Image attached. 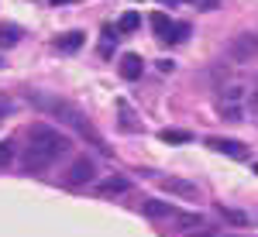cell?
Segmentation results:
<instances>
[{
	"label": "cell",
	"instance_id": "6da1fadb",
	"mask_svg": "<svg viewBox=\"0 0 258 237\" xmlns=\"http://www.w3.org/2000/svg\"><path fill=\"white\" fill-rule=\"evenodd\" d=\"M28 138H31L28 151H24V169H28V172H41V169H48L55 158L73 151V141L66 138L62 131H55L52 124H41V120L31 124Z\"/></svg>",
	"mask_w": 258,
	"mask_h": 237
},
{
	"label": "cell",
	"instance_id": "7a4b0ae2",
	"mask_svg": "<svg viewBox=\"0 0 258 237\" xmlns=\"http://www.w3.org/2000/svg\"><path fill=\"white\" fill-rule=\"evenodd\" d=\"M28 100L38 107L41 114H48V117H59L62 124H66V127H73L80 138H86L90 144H97L100 151H107V144H103V138H100V131H97V127H93V124H90L86 117H83V110H80V107H73L69 100L48 97V93H31Z\"/></svg>",
	"mask_w": 258,
	"mask_h": 237
},
{
	"label": "cell",
	"instance_id": "3957f363",
	"mask_svg": "<svg viewBox=\"0 0 258 237\" xmlns=\"http://www.w3.org/2000/svg\"><path fill=\"white\" fill-rule=\"evenodd\" d=\"M224 55L231 62H251L258 55V35L244 31V35H234V38L224 45Z\"/></svg>",
	"mask_w": 258,
	"mask_h": 237
},
{
	"label": "cell",
	"instance_id": "277c9868",
	"mask_svg": "<svg viewBox=\"0 0 258 237\" xmlns=\"http://www.w3.org/2000/svg\"><path fill=\"white\" fill-rule=\"evenodd\" d=\"M97 179V165H93V158L80 155L73 165H69V172H66V186H86V182H93Z\"/></svg>",
	"mask_w": 258,
	"mask_h": 237
},
{
	"label": "cell",
	"instance_id": "5b68a950",
	"mask_svg": "<svg viewBox=\"0 0 258 237\" xmlns=\"http://www.w3.org/2000/svg\"><path fill=\"white\" fill-rule=\"evenodd\" d=\"M159 189H165L169 196H179V199H200L197 182L179 179V176H162V179H159Z\"/></svg>",
	"mask_w": 258,
	"mask_h": 237
},
{
	"label": "cell",
	"instance_id": "8992f818",
	"mask_svg": "<svg viewBox=\"0 0 258 237\" xmlns=\"http://www.w3.org/2000/svg\"><path fill=\"white\" fill-rule=\"evenodd\" d=\"M207 144L214 148V151H220V155H227V158H244L248 151H244V144L234 138H207Z\"/></svg>",
	"mask_w": 258,
	"mask_h": 237
},
{
	"label": "cell",
	"instance_id": "52a82bcc",
	"mask_svg": "<svg viewBox=\"0 0 258 237\" xmlns=\"http://www.w3.org/2000/svg\"><path fill=\"white\" fill-rule=\"evenodd\" d=\"M127 189H131V179H124V176H107L97 182L100 196H117V193H127Z\"/></svg>",
	"mask_w": 258,
	"mask_h": 237
},
{
	"label": "cell",
	"instance_id": "ba28073f",
	"mask_svg": "<svg viewBox=\"0 0 258 237\" xmlns=\"http://www.w3.org/2000/svg\"><path fill=\"white\" fill-rule=\"evenodd\" d=\"M141 210H145V217H152V220H172L179 213L176 206H172V203H165V199H148Z\"/></svg>",
	"mask_w": 258,
	"mask_h": 237
},
{
	"label": "cell",
	"instance_id": "9c48e42d",
	"mask_svg": "<svg viewBox=\"0 0 258 237\" xmlns=\"http://www.w3.org/2000/svg\"><path fill=\"white\" fill-rule=\"evenodd\" d=\"M141 69H145L141 55H135V52L120 55V76H124V79H141Z\"/></svg>",
	"mask_w": 258,
	"mask_h": 237
},
{
	"label": "cell",
	"instance_id": "30bf717a",
	"mask_svg": "<svg viewBox=\"0 0 258 237\" xmlns=\"http://www.w3.org/2000/svg\"><path fill=\"white\" fill-rule=\"evenodd\" d=\"M217 213L224 223H231V227H248V213H241V210H234V206H224V203H217Z\"/></svg>",
	"mask_w": 258,
	"mask_h": 237
},
{
	"label": "cell",
	"instance_id": "8fae6325",
	"mask_svg": "<svg viewBox=\"0 0 258 237\" xmlns=\"http://www.w3.org/2000/svg\"><path fill=\"white\" fill-rule=\"evenodd\" d=\"M83 41H86L83 31H69V35L55 38V48H59V52H76V48H83Z\"/></svg>",
	"mask_w": 258,
	"mask_h": 237
},
{
	"label": "cell",
	"instance_id": "7c38bea8",
	"mask_svg": "<svg viewBox=\"0 0 258 237\" xmlns=\"http://www.w3.org/2000/svg\"><path fill=\"white\" fill-rule=\"evenodd\" d=\"M152 28H155V35H159L162 41H169V35H172V28H176V21H169L165 14H152Z\"/></svg>",
	"mask_w": 258,
	"mask_h": 237
},
{
	"label": "cell",
	"instance_id": "4fadbf2b",
	"mask_svg": "<svg viewBox=\"0 0 258 237\" xmlns=\"http://www.w3.org/2000/svg\"><path fill=\"white\" fill-rule=\"evenodd\" d=\"M21 41V28L18 24H0V48H14Z\"/></svg>",
	"mask_w": 258,
	"mask_h": 237
},
{
	"label": "cell",
	"instance_id": "5bb4252c",
	"mask_svg": "<svg viewBox=\"0 0 258 237\" xmlns=\"http://www.w3.org/2000/svg\"><path fill=\"white\" fill-rule=\"evenodd\" d=\"M248 93H244V86L241 83H227V86H220V103H238V100H244Z\"/></svg>",
	"mask_w": 258,
	"mask_h": 237
},
{
	"label": "cell",
	"instance_id": "9a60e30c",
	"mask_svg": "<svg viewBox=\"0 0 258 237\" xmlns=\"http://www.w3.org/2000/svg\"><path fill=\"white\" fill-rule=\"evenodd\" d=\"M159 138L165 141V144H186V141H193V134H189V131H179V127H165Z\"/></svg>",
	"mask_w": 258,
	"mask_h": 237
},
{
	"label": "cell",
	"instance_id": "2e32d148",
	"mask_svg": "<svg viewBox=\"0 0 258 237\" xmlns=\"http://www.w3.org/2000/svg\"><path fill=\"white\" fill-rule=\"evenodd\" d=\"M138 28H141V14H135V11L120 14V21H117V31H138Z\"/></svg>",
	"mask_w": 258,
	"mask_h": 237
},
{
	"label": "cell",
	"instance_id": "e0dca14e",
	"mask_svg": "<svg viewBox=\"0 0 258 237\" xmlns=\"http://www.w3.org/2000/svg\"><path fill=\"white\" fill-rule=\"evenodd\" d=\"M172 220H176L179 227H186V230H193V227H203V217H200V213H176Z\"/></svg>",
	"mask_w": 258,
	"mask_h": 237
},
{
	"label": "cell",
	"instance_id": "ac0fdd59",
	"mask_svg": "<svg viewBox=\"0 0 258 237\" xmlns=\"http://www.w3.org/2000/svg\"><path fill=\"white\" fill-rule=\"evenodd\" d=\"M186 38H189V24L179 21L176 28H172V35H169V45H179V41H186Z\"/></svg>",
	"mask_w": 258,
	"mask_h": 237
},
{
	"label": "cell",
	"instance_id": "d6986e66",
	"mask_svg": "<svg viewBox=\"0 0 258 237\" xmlns=\"http://www.w3.org/2000/svg\"><path fill=\"white\" fill-rule=\"evenodd\" d=\"M244 100H248V110L258 114V86H255V90H248V97H244Z\"/></svg>",
	"mask_w": 258,
	"mask_h": 237
},
{
	"label": "cell",
	"instance_id": "ffe728a7",
	"mask_svg": "<svg viewBox=\"0 0 258 237\" xmlns=\"http://www.w3.org/2000/svg\"><path fill=\"white\" fill-rule=\"evenodd\" d=\"M220 4H224V0H197V7H200V11H217Z\"/></svg>",
	"mask_w": 258,
	"mask_h": 237
},
{
	"label": "cell",
	"instance_id": "44dd1931",
	"mask_svg": "<svg viewBox=\"0 0 258 237\" xmlns=\"http://www.w3.org/2000/svg\"><path fill=\"white\" fill-rule=\"evenodd\" d=\"M11 144H0V169H4V165H11Z\"/></svg>",
	"mask_w": 258,
	"mask_h": 237
},
{
	"label": "cell",
	"instance_id": "7402d4cb",
	"mask_svg": "<svg viewBox=\"0 0 258 237\" xmlns=\"http://www.w3.org/2000/svg\"><path fill=\"white\" fill-rule=\"evenodd\" d=\"M186 237H217V234H214L210 227H193V230H189Z\"/></svg>",
	"mask_w": 258,
	"mask_h": 237
},
{
	"label": "cell",
	"instance_id": "603a6c76",
	"mask_svg": "<svg viewBox=\"0 0 258 237\" xmlns=\"http://www.w3.org/2000/svg\"><path fill=\"white\" fill-rule=\"evenodd\" d=\"M159 69H162V72H172V69H176V62H169V59H162V62H159Z\"/></svg>",
	"mask_w": 258,
	"mask_h": 237
},
{
	"label": "cell",
	"instance_id": "cb8c5ba5",
	"mask_svg": "<svg viewBox=\"0 0 258 237\" xmlns=\"http://www.w3.org/2000/svg\"><path fill=\"white\" fill-rule=\"evenodd\" d=\"M62 4H73V0H52V7H62Z\"/></svg>",
	"mask_w": 258,
	"mask_h": 237
},
{
	"label": "cell",
	"instance_id": "d4e9b609",
	"mask_svg": "<svg viewBox=\"0 0 258 237\" xmlns=\"http://www.w3.org/2000/svg\"><path fill=\"white\" fill-rule=\"evenodd\" d=\"M227 237H234V234H227Z\"/></svg>",
	"mask_w": 258,
	"mask_h": 237
},
{
	"label": "cell",
	"instance_id": "484cf974",
	"mask_svg": "<svg viewBox=\"0 0 258 237\" xmlns=\"http://www.w3.org/2000/svg\"><path fill=\"white\" fill-rule=\"evenodd\" d=\"M0 65H4V62H0Z\"/></svg>",
	"mask_w": 258,
	"mask_h": 237
}]
</instances>
